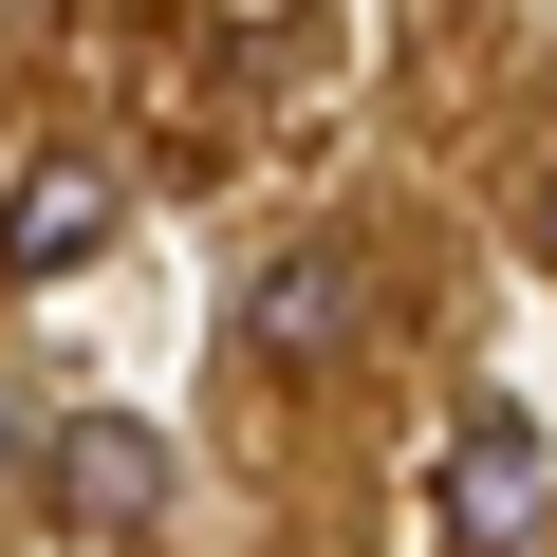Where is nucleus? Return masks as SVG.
Returning <instances> with one entry per match:
<instances>
[{"instance_id": "obj_1", "label": "nucleus", "mask_w": 557, "mask_h": 557, "mask_svg": "<svg viewBox=\"0 0 557 557\" xmlns=\"http://www.w3.org/2000/svg\"><path fill=\"white\" fill-rule=\"evenodd\" d=\"M223 335H242V372H335V354L372 335V242H335V223H317V242H278V260L242 278V317H223Z\"/></svg>"}, {"instance_id": "obj_2", "label": "nucleus", "mask_w": 557, "mask_h": 557, "mask_svg": "<svg viewBox=\"0 0 557 557\" xmlns=\"http://www.w3.org/2000/svg\"><path fill=\"white\" fill-rule=\"evenodd\" d=\"M168 428H131V409H75V428H38V502L57 520H94V539H131V520H168Z\"/></svg>"}, {"instance_id": "obj_3", "label": "nucleus", "mask_w": 557, "mask_h": 557, "mask_svg": "<svg viewBox=\"0 0 557 557\" xmlns=\"http://www.w3.org/2000/svg\"><path fill=\"white\" fill-rule=\"evenodd\" d=\"M539 483H557V465H539V409L483 391V409L446 428V520H465V539H539Z\"/></svg>"}, {"instance_id": "obj_5", "label": "nucleus", "mask_w": 557, "mask_h": 557, "mask_svg": "<svg viewBox=\"0 0 557 557\" xmlns=\"http://www.w3.org/2000/svg\"><path fill=\"white\" fill-rule=\"evenodd\" d=\"M0 465H38V428H20V391H0Z\"/></svg>"}, {"instance_id": "obj_6", "label": "nucleus", "mask_w": 557, "mask_h": 557, "mask_svg": "<svg viewBox=\"0 0 557 557\" xmlns=\"http://www.w3.org/2000/svg\"><path fill=\"white\" fill-rule=\"evenodd\" d=\"M539 260H557V186H539Z\"/></svg>"}, {"instance_id": "obj_4", "label": "nucleus", "mask_w": 557, "mask_h": 557, "mask_svg": "<svg viewBox=\"0 0 557 557\" xmlns=\"http://www.w3.org/2000/svg\"><path fill=\"white\" fill-rule=\"evenodd\" d=\"M94 242H112V168H75V149L20 168V205H0V278H75Z\"/></svg>"}]
</instances>
